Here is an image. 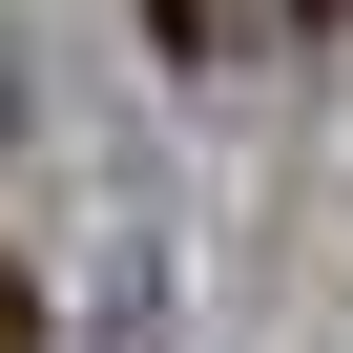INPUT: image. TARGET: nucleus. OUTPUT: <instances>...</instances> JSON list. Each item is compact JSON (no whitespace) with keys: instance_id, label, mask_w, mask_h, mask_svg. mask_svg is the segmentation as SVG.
Listing matches in <instances>:
<instances>
[{"instance_id":"obj_1","label":"nucleus","mask_w":353,"mask_h":353,"mask_svg":"<svg viewBox=\"0 0 353 353\" xmlns=\"http://www.w3.org/2000/svg\"><path fill=\"white\" fill-rule=\"evenodd\" d=\"M145 21H166V42H229V0H145Z\"/></svg>"},{"instance_id":"obj_2","label":"nucleus","mask_w":353,"mask_h":353,"mask_svg":"<svg viewBox=\"0 0 353 353\" xmlns=\"http://www.w3.org/2000/svg\"><path fill=\"white\" fill-rule=\"evenodd\" d=\"M0 353H42V291H21V270H0Z\"/></svg>"},{"instance_id":"obj_3","label":"nucleus","mask_w":353,"mask_h":353,"mask_svg":"<svg viewBox=\"0 0 353 353\" xmlns=\"http://www.w3.org/2000/svg\"><path fill=\"white\" fill-rule=\"evenodd\" d=\"M312 21H353V0H312Z\"/></svg>"}]
</instances>
